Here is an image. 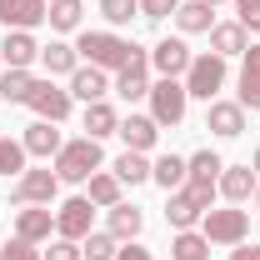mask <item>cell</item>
<instances>
[{
    "label": "cell",
    "instance_id": "6da1fadb",
    "mask_svg": "<svg viewBox=\"0 0 260 260\" xmlns=\"http://www.w3.org/2000/svg\"><path fill=\"white\" fill-rule=\"evenodd\" d=\"M75 50H80V60L95 65V70H120V65H130V55L140 45L125 40V35H115V30H85L75 40Z\"/></svg>",
    "mask_w": 260,
    "mask_h": 260
},
{
    "label": "cell",
    "instance_id": "7a4b0ae2",
    "mask_svg": "<svg viewBox=\"0 0 260 260\" xmlns=\"http://www.w3.org/2000/svg\"><path fill=\"white\" fill-rule=\"evenodd\" d=\"M100 165H105V155H100V140H90V135H75V140H65L60 155H55V175H60V185L70 180V185H85L90 175H95Z\"/></svg>",
    "mask_w": 260,
    "mask_h": 260
},
{
    "label": "cell",
    "instance_id": "3957f363",
    "mask_svg": "<svg viewBox=\"0 0 260 260\" xmlns=\"http://www.w3.org/2000/svg\"><path fill=\"white\" fill-rule=\"evenodd\" d=\"M225 55H215V50H205V55H195L190 60V70H185V95H195V100H220V90H225Z\"/></svg>",
    "mask_w": 260,
    "mask_h": 260
},
{
    "label": "cell",
    "instance_id": "277c9868",
    "mask_svg": "<svg viewBox=\"0 0 260 260\" xmlns=\"http://www.w3.org/2000/svg\"><path fill=\"white\" fill-rule=\"evenodd\" d=\"M200 235H205L210 245H240V240L250 235V210H240V205L205 210V215H200Z\"/></svg>",
    "mask_w": 260,
    "mask_h": 260
},
{
    "label": "cell",
    "instance_id": "5b68a950",
    "mask_svg": "<svg viewBox=\"0 0 260 260\" xmlns=\"http://www.w3.org/2000/svg\"><path fill=\"white\" fill-rule=\"evenodd\" d=\"M185 105H190V95H185V85L180 80H155L150 85V120L155 125H180L185 120Z\"/></svg>",
    "mask_w": 260,
    "mask_h": 260
},
{
    "label": "cell",
    "instance_id": "8992f818",
    "mask_svg": "<svg viewBox=\"0 0 260 260\" xmlns=\"http://www.w3.org/2000/svg\"><path fill=\"white\" fill-rule=\"evenodd\" d=\"M55 190H60V175H55V170H25V175H15L10 200H15V205H50Z\"/></svg>",
    "mask_w": 260,
    "mask_h": 260
},
{
    "label": "cell",
    "instance_id": "52a82bcc",
    "mask_svg": "<svg viewBox=\"0 0 260 260\" xmlns=\"http://www.w3.org/2000/svg\"><path fill=\"white\" fill-rule=\"evenodd\" d=\"M120 100H140L150 95V50H135L130 55V65H120L115 70V85H110Z\"/></svg>",
    "mask_w": 260,
    "mask_h": 260
},
{
    "label": "cell",
    "instance_id": "ba28073f",
    "mask_svg": "<svg viewBox=\"0 0 260 260\" xmlns=\"http://www.w3.org/2000/svg\"><path fill=\"white\" fill-rule=\"evenodd\" d=\"M70 90H60V85H55V80H35L30 85V100H25V105H30L35 115H40V120H55V125H60L65 115H70Z\"/></svg>",
    "mask_w": 260,
    "mask_h": 260
},
{
    "label": "cell",
    "instance_id": "9c48e42d",
    "mask_svg": "<svg viewBox=\"0 0 260 260\" xmlns=\"http://www.w3.org/2000/svg\"><path fill=\"white\" fill-rule=\"evenodd\" d=\"M90 220H95V205H90L85 195H70L60 210H55V235H65V240H85V235H90Z\"/></svg>",
    "mask_w": 260,
    "mask_h": 260
},
{
    "label": "cell",
    "instance_id": "30bf717a",
    "mask_svg": "<svg viewBox=\"0 0 260 260\" xmlns=\"http://www.w3.org/2000/svg\"><path fill=\"white\" fill-rule=\"evenodd\" d=\"M190 45H185V40H180V35H175V40H160V45H150V65H155V70H160L165 80H180V75H185V70H190Z\"/></svg>",
    "mask_w": 260,
    "mask_h": 260
},
{
    "label": "cell",
    "instance_id": "8fae6325",
    "mask_svg": "<svg viewBox=\"0 0 260 260\" xmlns=\"http://www.w3.org/2000/svg\"><path fill=\"white\" fill-rule=\"evenodd\" d=\"M205 130H215L220 140L245 135V105H240V100H210V110H205Z\"/></svg>",
    "mask_w": 260,
    "mask_h": 260
},
{
    "label": "cell",
    "instance_id": "7c38bea8",
    "mask_svg": "<svg viewBox=\"0 0 260 260\" xmlns=\"http://www.w3.org/2000/svg\"><path fill=\"white\" fill-rule=\"evenodd\" d=\"M50 230H55V210L50 205H20L15 210V235L20 240L40 245V240H50Z\"/></svg>",
    "mask_w": 260,
    "mask_h": 260
},
{
    "label": "cell",
    "instance_id": "4fadbf2b",
    "mask_svg": "<svg viewBox=\"0 0 260 260\" xmlns=\"http://www.w3.org/2000/svg\"><path fill=\"white\" fill-rule=\"evenodd\" d=\"M0 25L5 30H35V25H45V0H0Z\"/></svg>",
    "mask_w": 260,
    "mask_h": 260
},
{
    "label": "cell",
    "instance_id": "5bb4252c",
    "mask_svg": "<svg viewBox=\"0 0 260 260\" xmlns=\"http://www.w3.org/2000/svg\"><path fill=\"white\" fill-rule=\"evenodd\" d=\"M20 145H25V155H40V160H55L65 140H60V130H55V120H35V125H25Z\"/></svg>",
    "mask_w": 260,
    "mask_h": 260
},
{
    "label": "cell",
    "instance_id": "9a60e30c",
    "mask_svg": "<svg viewBox=\"0 0 260 260\" xmlns=\"http://www.w3.org/2000/svg\"><path fill=\"white\" fill-rule=\"evenodd\" d=\"M0 60L10 65V70H30L35 60H40V45H35L30 30H10L5 40H0Z\"/></svg>",
    "mask_w": 260,
    "mask_h": 260
},
{
    "label": "cell",
    "instance_id": "2e32d148",
    "mask_svg": "<svg viewBox=\"0 0 260 260\" xmlns=\"http://www.w3.org/2000/svg\"><path fill=\"white\" fill-rule=\"evenodd\" d=\"M70 95H75V100H85V105H95V100H105V95H110V75L80 60V70L70 75Z\"/></svg>",
    "mask_w": 260,
    "mask_h": 260
},
{
    "label": "cell",
    "instance_id": "e0dca14e",
    "mask_svg": "<svg viewBox=\"0 0 260 260\" xmlns=\"http://www.w3.org/2000/svg\"><path fill=\"white\" fill-rule=\"evenodd\" d=\"M115 135L125 140V150H140V155H145V150H155V140H160V125H155L150 115H125Z\"/></svg>",
    "mask_w": 260,
    "mask_h": 260
},
{
    "label": "cell",
    "instance_id": "ac0fdd59",
    "mask_svg": "<svg viewBox=\"0 0 260 260\" xmlns=\"http://www.w3.org/2000/svg\"><path fill=\"white\" fill-rule=\"evenodd\" d=\"M255 170H250V165H225V170H220V180H215V190L225 195L230 205H240V200H250V195H255Z\"/></svg>",
    "mask_w": 260,
    "mask_h": 260
},
{
    "label": "cell",
    "instance_id": "d6986e66",
    "mask_svg": "<svg viewBox=\"0 0 260 260\" xmlns=\"http://www.w3.org/2000/svg\"><path fill=\"white\" fill-rule=\"evenodd\" d=\"M40 65H45L50 80H55V75H75V70H80V50L65 45V40H50V45H40Z\"/></svg>",
    "mask_w": 260,
    "mask_h": 260
},
{
    "label": "cell",
    "instance_id": "ffe728a7",
    "mask_svg": "<svg viewBox=\"0 0 260 260\" xmlns=\"http://www.w3.org/2000/svg\"><path fill=\"white\" fill-rule=\"evenodd\" d=\"M175 25H180V35H205L215 25V5H205V0H180Z\"/></svg>",
    "mask_w": 260,
    "mask_h": 260
},
{
    "label": "cell",
    "instance_id": "44dd1931",
    "mask_svg": "<svg viewBox=\"0 0 260 260\" xmlns=\"http://www.w3.org/2000/svg\"><path fill=\"white\" fill-rule=\"evenodd\" d=\"M200 215H205V210H200V205L190 200V190H185V185H180V190H170V205H165V220H170L175 230H195V225H200Z\"/></svg>",
    "mask_w": 260,
    "mask_h": 260
},
{
    "label": "cell",
    "instance_id": "7402d4cb",
    "mask_svg": "<svg viewBox=\"0 0 260 260\" xmlns=\"http://www.w3.org/2000/svg\"><path fill=\"white\" fill-rule=\"evenodd\" d=\"M245 45H250V40H245V25H240V20H225V25H210V50H215V55H245Z\"/></svg>",
    "mask_w": 260,
    "mask_h": 260
},
{
    "label": "cell",
    "instance_id": "603a6c76",
    "mask_svg": "<svg viewBox=\"0 0 260 260\" xmlns=\"http://www.w3.org/2000/svg\"><path fill=\"white\" fill-rule=\"evenodd\" d=\"M140 230H145V215H140V205H125V200H120V205H110V235H115L120 245H125V240H135Z\"/></svg>",
    "mask_w": 260,
    "mask_h": 260
},
{
    "label": "cell",
    "instance_id": "cb8c5ba5",
    "mask_svg": "<svg viewBox=\"0 0 260 260\" xmlns=\"http://www.w3.org/2000/svg\"><path fill=\"white\" fill-rule=\"evenodd\" d=\"M115 130H120V115H115L110 100L85 105V135H90V140H105V135H115Z\"/></svg>",
    "mask_w": 260,
    "mask_h": 260
},
{
    "label": "cell",
    "instance_id": "d4e9b609",
    "mask_svg": "<svg viewBox=\"0 0 260 260\" xmlns=\"http://www.w3.org/2000/svg\"><path fill=\"white\" fill-rule=\"evenodd\" d=\"M85 185H90V190H85V200H90V205H100V210L120 205V180H115V170H95Z\"/></svg>",
    "mask_w": 260,
    "mask_h": 260
},
{
    "label": "cell",
    "instance_id": "484cf974",
    "mask_svg": "<svg viewBox=\"0 0 260 260\" xmlns=\"http://www.w3.org/2000/svg\"><path fill=\"white\" fill-rule=\"evenodd\" d=\"M80 10H85V0H45L50 30H80Z\"/></svg>",
    "mask_w": 260,
    "mask_h": 260
},
{
    "label": "cell",
    "instance_id": "4316f807",
    "mask_svg": "<svg viewBox=\"0 0 260 260\" xmlns=\"http://www.w3.org/2000/svg\"><path fill=\"white\" fill-rule=\"evenodd\" d=\"M220 170H225V160H220L215 150H195L190 160H185V180H205V185H215Z\"/></svg>",
    "mask_w": 260,
    "mask_h": 260
},
{
    "label": "cell",
    "instance_id": "83f0119b",
    "mask_svg": "<svg viewBox=\"0 0 260 260\" xmlns=\"http://www.w3.org/2000/svg\"><path fill=\"white\" fill-rule=\"evenodd\" d=\"M205 250H210V240L200 230H175V240H170V260H205Z\"/></svg>",
    "mask_w": 260,
    "mask_h": 260
},
{
    "label": "cell",
    "instance_id": "f1b7e54d",
    "mask_svg": "<svg viewBox=\"0 0 260 260\" xmlns=\"http://www.w3.org/2000/svg\"><path fill=\"white\" fill-rule=\"evenodd\" d=\"M115 180H120V185H145V180H150V160H145L140 150H125V155L115 160Z\"/></svg>",
    "mask_w": 260,
    "mask_h": 260
},
{
    "label": "cell",
    "instance_id": "f546056e",
    "mask_svg": "<svg viewBox=\"0 0 260 260\" xmlns=\"http://www.w3.org/2000/svg\"><path fill=\"white\" fill-rule=\"evenodd\" d=\"M150 180L165 185V190H180V185H185V160H180V155H160V160L150 165Z\"/></svg>",
    "mask_w": 260,
    "mask_h": 260
},
{
    "label": "cell",
    "instance_id": "4dcf8cb0",
    "mask_svg": "<svg viewBox=\"0 0 260 260\" xmlns=\"http://www.w3.org/2000/svg\"><path fill=\"white\" fill-rule=\"evenodd\" d=\"M30 85H35L30 70H5V75H0V95L10 100V105H25V100H30Z\"/></svg>",
    "mask_w": 260,
    "mask_h": 260
},
{
    "label": "cell",
    "instance_id": "1f68e13d",
    "mask_svg": "<svg viewBox=\"0 0 260 260\" xmlns=\"http://www.w3.org/2000/svg\"><path fill=\"white\" fill-rule=\"evenodd\" d=\"M115 250H120V240H115L110 230H90L85 245H80V255H85V260H115Z\"/></svg>",
    "mask_w": 260,
    "mask_h": 260
},
{
    "label": "cell",
    "instance_id": "d6a6232c",
    "mask_svg": "<svg viewBox=\"0 0 260 260\" xmlns=\"http://www.w3.org/2000/svg\"><path fill=\"white\" fill-rule=\"evenodd\" d=\"M0 175H5V180H10V175H25V145L10 140V135H0Z\"/></svg>",
    "mask_w": 260,
    "mask_h": 260
},
{
    "label": "cell",
    "instance_id": "836d02e7",
    "mask_svg": "<svg viewBox=\"0 0 260 260\" xmlns=\"http://www.w3.org/2000/svg\"><path fill=\"white\" fill-rule=\"evenodd\" d=\"M100 15H105V25H130L140 15V0H100Z\"/></svg>",
    "mask_w": 260,
    "mask_h": 260
},
{
    "label": "cell",
    "instance_id": "e575fe53",
    "mask_svg": "<svg viewBox=\"0 0 260 260\" xmlns=\"http://www.w3.org/2000/svg\"><path fill=\"white\" fill-rule=\"evenodd\" d=\"M40 260H85L80 255V240H55V245H50V250H40Z\"/></svg>",
    "mask_w": 260,
    "mask_h": 260
},
{
    "label": "cell",
    "instance_id": "d590c367",
    "mask_svg": "<svg viewBox=\"0 0 260 260\" xmlns=\"http://www.w3.org/2000/svg\"><path fill=\"white\" fill-rule=\"evenodd\" d=\"M0 260H40V250H35L30 240H20V235H15L10 245H0Z\"/></svg>",
    "mask_w": 260,
    "mask_h": 260
},
{
    "label": "cell",
    "instance_id": "8d00e7d4",
    "mask_svg": "<svg viewBox=\"0 0 260 260\" xmlns=\"http://www.w3.org/2000/svg\"><path fill=\"white\" fill-rule=\"evenodd\" d=\"M180 10V0H140V15L145 20H165V15H175Z\"/></svg>",
    "mask_w": 260,
    "mask_h": 260
},
{
    "label": "cell",
    "instance_id": "74e56055",
    "mask_svg": "<svg viewBox=\"0 0 260 260\" xmlns=\"http://www.w3.org/2000/svg\"><path fill=\"white\" fill-rule=\"evenodd\" d=\"M240 105L260 110V75H240Z\"/></svg>",
    "mask_w": 260,
    "mask_h": 260
},
{
    "label": "cell",
    "instance_id": "f35d334b",
    "mask_svg": "<svg viewBox=\"0 0 260 260\" xmlns=\"http://www.w3.org/2000/svg\"><path fill=\"white\" fill-rule=\"evenodd\" d=\"M235 10H240V25L260 35V0H235Z\"/></svg>",
    "mask_w": 260,
    "mask_h": 260
},
{
    "label": "cell",
    "instance_id": "ab89813d",
    "mask_svg": "<svg viewBox=\"0 0 260 260\" xmlns=\"http://www.w3.org/2000/svg\"><path fill=\"white\" fill-rule=\"evenodd\" d=\"M185 190H190V200L200 205V210H210V200H215V185H205V180H185Z\"/></svg>",
    "mask_w": 260,
    "mask_h": 260
},
{
    "label": "cell",
    "instance_id": "60d3db41",
    "mask_svg": "<svg viewBox=\"0 0 260 260\" xmlns=\"http://www.w3.org/2000/svg\"><path fill=\"white\" fill-rule=\"evenodd\" d=\"M115 260H155V255H150L145 245H135V240H125V245L115 250Z\"/></svg>",
    "mask_w": 260,
    "mask_h": 260
},
{
    "label": "cell",
    "instance_id": "b9f144b4",
    "mask_svg": "<svg viewBox=\"0 0 260 260\" xmlns=\"http://www.w3.org/2000/svg\"><path fill=\"white\" fill-rule=\"evenodd\" d=\"M240 75H260V45H245V55H240Z\"/></svg>",
    "mask_w": 260,
    "mask_h": 260
},
{
    "label": "cell",
    "instance_id": "7bdbcfd3",
    "mask_svg": "<svg viewBox=\"0 0 260 260\" xmlns=\"http://www.w3.org/2000/svg\"><path fill=\"white\" fill-rule=\"evenodd\" d=\"M230 260H260V245L240 240V245H230Z\"/></svg>",
    "mask_w": 260,
    "mask_h": 260
},
{
    "label": "cell",
    "instance_id": "ee69618b",
    "mask_svg": "<svg viewBox=\"0 0 260 260\" xmlns=\"http://www.w3.org/2000/svg\"><path fill=\"white\" fill-rule=\"evenodd\" d=\"M255 210H260V185H255Z\"/></svg>",
    "mask_w": 260,
    "mask_h": 260
},
{
    "label": "cell",
    "instance_id": "f6af8a7d",
    "mask_svg": "<svg viewBox=\"0 0 260 260\" xmlns=\"http://www.w3.org/2000/svg\"><path fill=\"white\" fill-rule=\"evenodd\" d=\"M250 165H255V170H260V150H255V160H250Z\"/></svg>",
    "mask_w": 260,
    "mask_h": 260
},
{
    "label": "cell",
    "instance_id": "bcb514c9",
    "mask_svg": "<svg viewBox=\"0 0 260 260\" xmlns=\"http://www.w3.org/2000/svg\"><path fill=\"white\" fill-rule=\"evenodd\" d=\"M205 5H220V0H205Z\"/></svg>",
    "mask_w": 260,
    "mask_h": 260
},
{
    "label": "cell",
    "instance_id": "7dc6e473",
    "mask_svg": "<svg viewBox=\"0 0 260 260\" xmlns=\"http://www.w3.org/2000/svg\"><path fill=\"white\" fill-rule=\"evenodd\" d=\"M0 75H5V60H0Z\"/></svg>",
    "mask_w": 260,
    "mask_h": 260
}]
</instances>
